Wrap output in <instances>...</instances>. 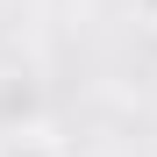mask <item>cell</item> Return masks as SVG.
I'll return each instance as SVG.
<instances>
[{
	"label": "cell",
	"instance_id": "6da1fadb",
	"mask_svg": "<svg viewBox=\"0 0 157 157\" xmlns=\"http://www.w3.org/2000/svg\"><path fill=\"white\" fill-rule=\"evenodd\" d=\"M0 157H57V143H43L36 128H29V136H21V128H14V136L0 143Z\"/></svg>",
	"mask_w": 157,
	"mask_h": 157
}]
</instances>
